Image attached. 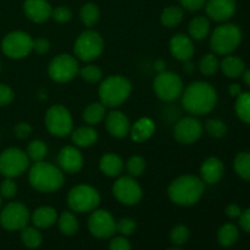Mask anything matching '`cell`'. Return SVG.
Listing matches in <instances>:
<instances>
[{
  "mask_svg": "<svg viewBox=\"0 0 250 250\" xmlns=\"http://www.w3.org/2000/svg\"><path fill=\"white\" fill-rule=\"evenodd\" d=\"M181 100L186 111L190 115L202 116L215 109L217 104V93L210 83L195 81L183 88Z\"/></svg>",
  "mask_w": 250,
  "mask_h": 250,
  "instance_id": "6da1fadb",
  "label": "cell"
},
{
  "mask_svg": "<svg viewBox=\"0 0 250 250\" xmlns=\"http://www.w3.org/2000/svg\"><path fill=\"white\" fill-rule=\"evenodd\" d=\"M205 183L198 176L183 175L173 180L167 188L171 202L178 207H192L203 197Z\"/></svg>",
  "mask_w": 250,
  "mask_h": 250,
  "instance_id": "7a4b0ae2",
  "label": "cell"
},
{
  "mask_svg": "<svg viewBox=\"0 0 250 250\" xmlns=\"http://www.w3.org/2000/svg\"><path fill=\"white\" fill-rule=\"evenodd\" d=\"M28 181L33 189L42 193H51L62 187L65 177L60 167L45 161H38L29 168Z\"/></svg>",
  "mask_w": 250,
  "mask_h": 250,
  "instance_id": "3957f363",
  "label": "cell"
},
{
  "mask_svg": "<svg viewBox=\"0 0 250 250\" xmlns=\"http://www.w3.org/2000/svg\"><path fill=\"white\" fill-rule=\"evenodd\" d=\"M132 83L121 75H111L102 81L99 85V99L105 107H119L129 98Z\"/></svg>",
  "mask_w": 250,
  "mask_h": 250,
  "instance_id": "277c9868",
  "label": "cell"
},
{
  "mask_svg": "<svg viewBox=\"0 0 250 250\" xmlns=\"http://www.w3.org/2000/svg\"><path fill=\"white\" fill-rule=\"evenodd\" d=\"M241 28L234 23H222L216 27L210 36V48L216 55H229L242 43Z\"/></svg>",
  "mask_w": 250,
  "mask_h": 250,
  "instance_id": "5b68a950",
  "label": "cell"
},
{
  "mask_svg": "<svg viewBox=\"0 0 250 250\" xmlns=\"http://www.w3.org/2000/svg\"><path fill=\"white\" fill-rule=\"evenodd\" d=\"M104 51V39L102 34L93 29L82 32L73 44V54L84 62H90L99 58Z\"/></svg>",
  "mask_w": 250,
  "mask_h": 250,
  "instance_id": "8992f818",
  "label": "cell"
},
{
  "mask_svg": "<svg viewBox=\"0 0 250 250\" xmlns=\"http://www.w3.org/2000/svg\"><path fill=\"white\" fill-rule=\"evenodd\" d=\"M100 194L89 185H78L68 192L67 204L71 211L84 214L92 212L100 204Z\"/></svg>",
  "mask_w": 250,
  "mask_h": 250,
  "instance_id": "52a82bcc",
  "label": "cell"
},
{
  "mask_svg": "<svg viewBox=\"0 0 250 250\" xmlns=\"http://www.w3.org/2000/svg\"><path fill=\"white\" fill-rule=\"evenodd\" d=\"M45 127L54 137L65 138L73 131V120L70 110L61 104L49 107L45 114Z\"/></svg>",
  "mask_w": 250,
  "mask_h": 250,
  "instance_id": "ba28073f",
  "label": "cell"
},
{
  "mask_svg": "<svg viewBox=\"0 0 250 250\" xmlns=\"http://www.w3.org/2000/svg\"><path fill=\"white\" fill-rule=\"evenodd\" d=\"M80 65L75 55L71 54H59L48 66V75L54 82L67 83L78 76Z\"/></svg>",
  "mask_w": 250,
  "mask_h": 250,
  "instance_id": "9c48e42d",
  "label": "cell"
},
{
  "mask_svg": "<svg viewBox=\"0 0 250 250\" xmlns=\"http://www.w3.org/2000/svg\"><path fill=\"white\" fill-rule=\"evenodd\" d=\"M153 88L159 99L163 102H173L182 95L183 82L177 73L163 71L156 75Z\"/></svg>",
  "mask_w": 250,
  "mask_h": 250,
  "instance_id": "30bf717a",
  "label": "cell"
},
{
  "mask_svg": "<svg viewBox=\"0 0 250 250\" xmlns=\"http://www.w3.org/2000/svg\"><path fill=\"white\" fill-rule=\"evenodd\" d=\"M29 159L26 151L19 148H9L0 154V173L6 178H15L27 171Z\"/></svg>",
  "mask_w": 250,
  "mask_h": 250,
  "instance_id": "8fae6325",
  "label": "cell"
},
{
  "mask_svg": "<svg viewBox=\"0 0 250 250\" xmlns=\"http://www.w3.org/2000/svg\"><path fill=\"white\" fill-rule=\"evenodd\" d=\"M1 50L10 59H23L33 51V39L26 32L14 31L4 37Z\"/></svg>",
  "mask_w": 250,
  "mask_h": 250,
  "instance_id": "7c38bea8",
  "label": "cell"
},
{
  "mask_svg": "<svg viewBox=\"0 0 250 250\" xmlns=\"http://www.w3.org/2000/svg\"><path fill=\"white\" fill-rule=\"evenodd\" d=\"M112 194L121 204L133 207L142 200L143 190L136 178L131 176H122L115 181L112 186Z\"/></svg>",
  "mask_w": 250,
  "mask_h": 250,
  "instance_id": "4fadbf2b",
  "label": "cell"
},
{
  "mask_svg": "<svg viewBox=\"0 0 250 250\" xmlns=\"http://www.w3.org/2000/svg\"><path fill=\"white\" fill-rule=\"evenodd\" d=\"M31 214L23 203H9L0 212V225L7 231H21L28 225Z\"/></svg>",
  "mask_w": 250,
  "mask_h": 250,
  "instance_id": "5bb4252c",
  "label": "cell"
},
{
  "mask_svg": "<svg viewBox=\"0 0 250 250\" xmlns=\"http://www.w3.org/2000/svg\"><path fill=\"white\" fill-rule=\"evenodd\" d=\"M88 229L97 238H111L116 233V221L107 210L95 209L88 219Z\"/></svg>",
  "mask_w": 250,
  "mask_h": 250,
  "instance_id": "9a60e30c",
  "label": "cell"
},
{
  "mask_svg": "<svg viewBox=\"0 0 250 250\" xmlns=\"http://www.w3.org/2000/svg\"><path fill=\"white\" fill-rule=\"evenodd\" d=\"M203 125L197 117L187 116L176 122L173 137L181 144H193L202 137Z\"/></svg>",
  "mask_w": 250,
  "mask_h": 250,
  "instance_id": "2e32d148",
  "label": "cell"
},
{
  "mask_svg": "<svg viewBox=\"0 0 250 250\" xmlns=\"http://www.w3.org/2000/svg\"><path fill=\"white\" fill-rule=\"evenodd\" d=\"M236 9V0H208L205 4L208 19L215 22L229 21L234 15Z\"/></svg>",
  "mask_w": 250,
  "mask_h": 250,
  "instance_id": "e0dca14e",
  "label": "cell"
},
{
  "mask_svg": "<svg viewBox=\"0 0 250 250\" xmlns=\"http://www.w3.org/2000/svg\"><path fill=\"white\" fill-rule=\"evenodd\" d=\"M58 163L62 172L77 173L83 167L82 153L76 146H66L59 151Z\"/></svg>",
  "mask_w": 250,
  "mask_h": 250,
  "instance_id": "ac0fdd59",
  "label": "cell"
},
{
  "mask_svg": "<svg viewBox=\"0 0 250 250\" xmlns=\"http://www.w3.org/2000/svg\"><path fill=\"white\" fill-rule=\"evenodd\" d=\"M168 48H170L171 55L177 59L178 61H182V62L190 60L195 51L193 39L189 36L183 33L175 34L170 39Z\"/></svg>",
  "mask_w": 250,
  "mask_h": 250,
  "instance_id": "d6986e66",
  "label": "cell"
},
{
  "mask_svg": "<svg viewBox=\"0 0 250 250\" xmlns=\"http://www.w3.org/2000/svg\"><path fill=\"white\" fill-rule=\"evenodd\" d=\"M105 127H106L110 136L121 139L129 134L131 122L122 111L112 110L105 116Z\"/></svg>",
  "mask_w": 250,
  "mask_h": 250,
  "instance_id": "ffe728a7",
  "label": "cell"
},
{
  "mask_svg": "<svg viewBox=\"0 0 250 250\" xmlns=\"http://www.w3.org/2000/svg\"><path fill=\"white\" fill-rule=\"evenodd\" d=\"M23 11L27 19L34 23H44L51 19L53 7L46 0H24Z\"/></svg>",
  "mask_w": 250,
  "mask_h": 250,
  "instance_id": "44dd1931",
  "label": "cell"
},
{
  "mask_svg": "<svg viewBox=\"0 0 250 250\" xmlns=\"http://www.w3.org/2000/svg\"><path fill=\"white\" fill-rule=\"evenodd\" d=\"M225 173V165L219 158H208L200 166V178L207 185H215L219 182Z\"/></svg>",
  "mask_w": 250,
  "mask_h": 250,
  "instance_id": "7402d4cb",
  "label": "cell"
},
{
  "mask_svg": "<svg viewBox=\"0 0 250 250\" xmlns=\"http://www.w3.org/2000/svg\"><path fill=\"white\" fill-rule=\"evenodd\" d=\"M155 132V124L149 117H142V119L137 120L129 129V136H131L132 141L136 143H143L146 142Z\"/></svg>",
  "mask_w": 250,
  "mask_h": 250,
  "instance_id": "603a6c76",
  "label": "cell"
},
{
  "mask_svg": "<svg viewBox=\"0 0 250 250\" xmlns=\"http://www.w3.org/2000/svg\"><path fill=\"white\" fill-rule=\"evenodd\" d=\"M99 168L107 177H120L125 168L122 159L115 153H106L100 158Z\"/></svg>",
  "mask_w": 250,
  "mask_h": 250,
  "instance_id": "cb8c5ba5",
  "label": "cell"
},
{
  "mask_svg": "<svg viewBox=\"0 0 250 250\" xmlns=\"http://www.w3.org/2000/svg\"><path fill=\"white\" fill-rule=\"evenodd\" d=\"M71 139L77 148H89L97 143L98 132L89 125L78 127L71 132Z\"/></svg>",
  "mask_w": 250,
  "mask_h": 250,
  "instance_id": "d4e9b609",
  "label": "cell"
},
{
  "mask_svg": "<svg viewBox=\"0 0 250 250\" xmlns=\"http://www.w3.org/2000/svg\"><path fill=\"white\" fill-rule=\"evenodd\" d=\"M31 220L37 229H49L58 221V212L51 207H41L32 212Z\"/></svg>",
  "mask_w": 250,
  "mask_h": 250,
  "instance_id": "484cf974",
  "label": "cell"
},
{
  "mask_svg": "<svg viewBox=\"0 0 250 250\" xmlns=\"http://www.w3.org/2000/svg\"><path fill=\"white\" fill-rule=\"evenodd\" d=\"M222 73L229 78H238L243 75L246 70V63L241 58L234 55H226L220 62Z\"/></svg>",
  "mask_w": 250,
  "mask_h": 250,
  "instance_id": "4316f807",
  "label": "cell"
},
{
  "mask_svg": "<svg viewBox=\"0 0 250 250\" xmlns=\"http://www.w3.org/2000/svg\"><path fill=\"white\" fill-rule=\"evenodd\" d=\"M188 36L193 41H203L210 34V21L205 16H197L188 24Z\"/></svg>",
  "mask_w": 250,
  "mask_h": 250,
  "instance_id": "83f0119b",
  "label": "cell"
},
{
  "mask_svg": "<svg viewBox=\"0 0 250 250\" xmlns=\"http://www.w3.org/2000/svg\"><path fill=\"white\" fill-rule=\"evenodd\" d=\"M106 116V107L100 102L90 103L83 110V120L89 126H95L100 124Z\"/></svg>",
  "mask_w": 250,
  "mask_h": 250,
  "instance_id": "f1b7e54d",
  "label": "cell"
},
{
  "mask_svg": "<svg viewBox=\"0 0 250 250\" xmlns=\"http://www.w3.org/2000/svg\"><path fill=\"white\" fill-rule=\"evenodd\" d=\"M239 238V229L233 224H225L217 232V241L222 247L234 246Z\"/></svg>",
  "mask_w": 250,
  "mask_h": 250,
  "instance_id": "f546056e",
  "label": "cell"
},
{
  "mask_svg": "<svg viewBox=\"0 0 250 250\" xmlns=\"http://www.w3.org/2000/svg\"><path fill=\"white\" fill-rule=\"evenodd\" d=\"M59 229L65 236H72L78 231V219L73 211H63L60 216H58Z\"/></svg>",
  "mask_w": 250,
  "mask_h": 250,
  "instance_id": "4dcf8cb0",
  "label": "cell"
},
{
  "mask_svg": "<svg viewBox=\"0 0 250 250\" xmlns=\"http://www.w3.org/2000/svg\"><path fill=\"white\" fill-rule=\"evenodd\" d=\"M183 15L185 12L181 6H168L161 12L160 21L167 28H175L182 22Z\"/></svg>",
  "mask_w": 250,
  "mask_h": 250,
  "instance_id": "1f68e13d",
  "label": "cell"
},
{
  "mask_svg": "<svg viewBox=\"0 0 250 250\" xmlns=\"http://www.w3.org/2000/svg\"><path fill=\"white\" fill-rule=\"evenodd\" d=\"M80 17L85 27H93L100 19V10L93 2H85L80 10Z\"/></svg>",
  "mask_w": 250,
  "mask_h": 250,
  "instance_id": "d6a6232c",
  "label": "cell"
},
{
  "mask_svg": "<svg viewBox=\"0 0 250 250\" xmlns=\"http://www.w3.org/2000/svg\"><path fill=\"white\" fill-rule=\"evenodd\" d=\"M198 68H199L200 73L204 76H212L219 71L220 68V61L217 59L216 54L209 53L205 54L198 63Z\"/></svg>",
  "mask_w": 250,
  "mask_h": 250,
  "instance_id": "836d02e7",
  "label": "cell"
},
{
  "mask_svg": "<svg viewBox=\"0 0 250 250\" xmlns=\"http://www.w3.org/2000/svg\"><path fill=\"white\" fill-rule=\"evenodd\" d=\"M234 110L239 120L250 125V92H242V94L236 98Z\"/></svg>",
  "mask_w": 250,
  "mask_h": 250,
  "instance_id": "e575fe53",
  "label": "cell"
},
{
  "mask_svg": "<svg viewBox=\"0 0 250 250\" xmlns=\"http://www.w3.org/2000/svg\"><path fill=\"white\" fill-rule=\"evenodd\" d=\"M21 239L26 247L31 249H37L41 247L43 237L37 227L26 226L21 229Z\"/></svg>",
  "mask_w": 250,
  "mask_h": 250,
  "instance_id": "d590c367",
  "label": "cell"
},
{
  "mask_svg": "<svg viewBox=\"0 0 250 250\" xmlns=\"http://www.w3.org/2000/svg\"><path fill=\"white\" fill-rule=\"evenodd\" d=\"M233 167L239 177L246 181H250V151L239 153L234 159Z\"/></svg>",
  "mask_w": 250,
  "mask_h": 250,
  "instance_id": "8d00e7d4",
  "label": "cell"
},
{
  "mask_svg": "<svg viewBox=\"0 0 250 250\" xmlns=\"http://www.w3.org/2000/svg\"><path fill=\"white\" fill-rule=\"evenodd\" d=\"M48 153V146L41 139H34L27 146V156H28L29 160L34 161V163H38V161H43L44 158L46 156Z\"/></svg>",
  "mask_w": 250,
  "mask_h": 250,
  "instance_id": "74e56055",
  "label": "cell"
},
{
  "mask_svg": "<svg viewBox=\"0 0 250 250\" xmlns=\"http://www.w3.org/2000/svg\"><path fill=\"white\" fill-rule=\"evenodd\" d=\"M78 76H80L83 81H85V82L90 83V84H95V83L102 81L103 71L99 66L85 65L80 68V71H78Z\"/></svg>",
  "mask_w": 250,
  "mask_h": 250,
  "instance_id": "f35d334b",
  "label": "cell"
},
{
  "mask_svg": "<svg viewBox=\"0 0 250 250\" xmlns=\"http://www.w3.org/2000/svg\"><path fill=\"white\" fill-rule=\"evenodd\" d=\"M126 170L131 177H139L146 170V160L141 155H133L126 163Z\"/></svg>",
  "mask_w": 250,
  "mask_h": 250,
  "instance_id": "ab89813d",
  "label": "cell"
},
{
  "mask_svg": "<svg viewBox=\"0 0 250 250\" xmlns=\"http://www.w3.org/2000/svg\"><path fill=\"white\" fill-rule=\"evenodd\" d=\"M205 129L214 138H222L227 133V126L224 121L217 119H210L205 122Z\"/></svg>",
  "mask_w": 250,
  "mask_h": 250,
  "instance_id": "60d3db41",
  "label": "cell"
},
{
  "mask_svg": "<svg viewBox=\"0 0 250 250\" xmlns=\"http://www.w3.org/2000/svg\"><path fill=\"white\" fill-rule=\"evenodd\" d=\"M170 238L173 244L182 246V244L187 243V241L189 239V229L186 226H183V225H177V226H175L171 229Z\"/></svg>",
  "mask_w": 250,
  "mask_h": 250,
  "instance_id": "b9f144b4",
  "label": "cell"
},
{
  "mask_svg": "<svg viewBox=\"0 0 250 250\" xmlns=\"http://www.w3.org/2000/svg\"><path fill=\"white\" fill-rule=\"evenodd\" d=\"M137 229V224L131 217H122L121 220L116 221V232H119L121 236H131L134 233Z\"/></svg>",
  "mask_w": 250,
  "mask_h": 250,
  "instance_id": "7bdbcfd3",
  "label": "cell"
},
{
  "mask_svg": "<svg viewBox=\"0 0 250 250\" xmlns=\"http://www.w3.org/2000/svg\"><path fill=\"white\" fill-rule=\"evenodd\" d=\"M51 17L59 23H66L72 19V10L67 6H58L53 9Z\"/></svg>",
  "mask_w": 250,
  "mask_h": 250,
  "instance_id": "ee69618b",
  "label": "cell"
},
{
  "mask_svg": "<svg viewBox=\"0 0 250 250\" xmlns=\"http://www.w3.org/2000/svg\"><path fill=\"white\" fill-rule=\"evenodd\" d=\"M17 193V185L12 178H6L0 185V195L6 199H11L16 195Z\"/></svg>",
  "mask_w": 250,
  "mask_h": 250,
  "instance_id": "f6af8a7d",
  "label": "cell"
},
{
  "mask_svg": "<svg viewBox=\"0 0 250 250\" xmlns=\"http://www.w3.org/2000/svg\"><path fill=\"white\" fill-rule=\"evenodd\" d=\"M14 90L7 84L0 83V107L9 105L14 100Z\"/></svg>",
  "mask_w": 250,
  "mask_h": 250,
  "instance_id": "bcb514c9",
  "label": "cell"
},
{
  "mask_svg": "<svg viewBox=\"0 0 250 250\" xmlns=\"http://www.w3.org/2000/svg\"><path fill=\"white\" fill-rule=\"evenodd\" d=\"M109 250H132L131 243L125 236L114 237L109 244Z\"/></svg>",
  "mask_w": 250,
  "mask_h": 250,
  "instance_id": "7dc6e473",
  "label": "cell"
},
{
  "mask_svg": "<svg viewBox=\"0 0 250 250\" xmlns=\"http://www.w3.org/2000/svg\"><path fill=\"white\" fill-rule=\"evenodd\" d=\"M32 132H33V128H32L31 125L27 124V122H20V124H17L16 126L14 127V133L15 136H16V138L19 139L28 138L32 134Z\"/></svg>",
  "mask_w": 250,
  "mask_h": 250,
  "instance_id": "c3c4849f",
  "label": "cell"
},
{
  "mask_svg": "<svg viewBox=\"0 0 250 250\" xmlns=\"http://www.w3.org/2000/svg\"><path fill=\"white\" fill-rule=\"evenodd\" d=\"M207 1L208 0H180V4L182 9L194 12L204 7Z\"/></svg>",
  "mask_w": 250,
  "mask_h": 250,
  "instance_id": "681fc988",
  "label": "cell"
},
{
  "mask_svg": "<svg viewBox=\"0 0 250 250\" xmlns=\"http://www.w3.org/2000/svg\"><path fill=\"white\" fill-rule=\"evenodd\" d=\"M50 50V42L46 38H37L33 39V51H36L39 55L49 53Z\"/></svg>",
  "mask_w": 250,
  "mask_h": 250,
  "instance_id": "f907efd6",
  "label": "cell"
},
{
  "mask_svg": "<svg viewBox=\"0 0 250 250\" xmlns=\"http://www.w3.org/2000/svg\"><path fill=\"white\" fill-rule=\"evenodd\" d=\"M238 219H239V226H241V229H243V231L250 233V208L249 209L244 210V211H242L241 216H239Z\"/></svg>",
  "mask_w": 250,
  "mask_h": 250,
  "instance_id": "816d5d0a",
  "label": "cell"
},
{
  "mask_svg": "<svg viewBox=\"0 0 250 250\" xmlns=\"http://www.w3.org/2000/svg\"><path fill=\"white\" fill-rule=\"evenodd\" d=\"M242 214V209L239 205L237 204H229L226 208V215L229 219H238Z\"/></svg>",
  "mask_w": 250,
  "mask_h": 250,
  "instance_id": "f5cc1de1",
  "label": "cell"
},
{
  "mask_svg": "<svg viewBox=\"0 0 250 250\" xmlns=\"http://www.w3.org/2000/svg\"><path fill=\"white\" fill-rule=\"evenodd\" d=\"M229 95H232V97H234V98H237L238 95H241L242 94L241 84H238V83H232V84L229 87Z\"/></svg>",
  "mask_w": 250,
  "mask_h": 250,
  "instance_id": "db71d44e",
  "label": "cell"
},
{
  "mask_svg": "<svg viewBox=\"0 0 250 250\" xmlns=\"http://www.w3.org/2000/svg\"><path fill=\"white\" fill-rule=\"evenodd\" d=\"M183 71H185L186 73H188V75H190V73H193V71H194V63L190 62V60L185 61V66H183Z\"/></svg>",
  "mask_w": 250,
  "mask_h": 250,
  "instance_id": "11a10c76",
  "label": "cell"
},
{
  "mask_svg": "<svg viewBox=\"0 0 250 250\" xmlns=\"http://www.w3.org/2000/svg\"><path fill=\"white\" fill-rule=\"evenodd\" d=\"M165 67H166V62L164 60H156L155 61V70L158 71V73L165 71Z\"/></svg>",
  "mask_w": 250,
  "mask_h": 250,
  "instance_id": "9f6ffc18",
  "label": "cell"
},
{
  "mask_svg": "<svg viewBox=\"0 0 250 250\" xmlns=\"http://www.w3.org/2000/svg\"><path fill=\"white\" fill-rule=\"evenodd\" d=\"M242 77H243V81L244 83H246L248 87H250V68L249 70H244L243 75H242Z\"/></svg>",
  "mask_w": 250,
  "mask_h": 250,
  "instance_id": "6f0895ef",
  "label": "cell"
},
{
  "mask_svg": "<svg viewBox=\"0 0 250 250\" xmlns=\"http://www.w3.org/2000/svg\"><path fill=\"white\" fill-rule=\"evenodd\" d=\"M167 250H181V249H177V248H172V249H167Z\"/></svg>",
  "mask_w": 250,
  "mask_h": 250,
  "instance_id": "680465c9",
  "label": "cell"
},
{
  "mask_svg": "<svg viewBox=\"0 0 250 250\" xmlns=\"http://www.w3.org/2000/svg\"><path fill=\"white\" fill-rule=\"evenodd\" d=\"M0 207H1V195H0Z\"/></svg>",
  "mask_w": 250,
  "mask_h": 250,
  "instance_id": "91938a15",
  "label": "cell"
}]
</instances>
